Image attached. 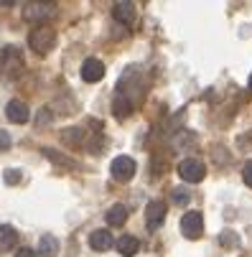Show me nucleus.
<instances>
[{
    "instance_id": "nucleus-1",
    "label": "nucleus",
    "mask_w": 252,
    "mask_h": 257,
    "mask_svg": "<svg viewBox=\"0 0 252 257\" xmlns=\"http://www.w3.org/2000/svg\"><path fill=\"white\" fill-rule=\"evenodd\" d=\"M28 46L36 51V54H49L54 46H56V31L46 23V26H36L31 33H28Z\"/></svg>"
},
{
    "instance_id": "nucleus-2",
    "label": "nucleus",
    "mask_w": 252,
    "mask_h": 257,
    "mask_svg": "<svg viewBox=\"0 0 252 257\" xmlns=\"http://www.w3.org/2000/svg\"><path fill=\"white\" fill-rule=\"evenodd\" d=\"M26 21H36L39 26H46V21L56 18V3H28L23 8Z\"/></svg>"
},
{
    "instance_id": "nucleus-3",
    "label": "nucleus",
    "mask_w": 252,
    "mask_h": 257,
    "mask_svg": "<svg viewBox=\"0 0 252 257\" xmlns=\"http://www.w3.org/2000/svg\"><path fill=\"white\" fill-rule=\"evenodd\" d=\"M135 171H138V166H135V161H133L130 156H117V158L110 163V173H112V178L120 181V183H128V181L135 176Z\"/></svg>"
},
{
    "instance_id": "nucleus-4",
    "label": "nucleus",
    "mask_w": 252,
    "mask_h": 257,
    "mask_svg": "<svg viewBox=\"0 0 252 257\" xmlns=\"http://www.w3.org/2000/svg\"><path fill=\"white\" fill-rule=\"evenodd\" d=\"M181 232L186 239H199L204 234V216L201 211H186L181 216Z\"/></svg>"
},
{
    "instance_id": "nucleus-5",
    "label": "nucleus",
    "mask_w": 252,
    "mask_h": 257,
    "mask_svg": "<svg viewBox=\"0 0 252 257\" xmlns=\"http://www.w3.org/2000/svg\"><path fill=\"white\" fill-rule=\"evenodd\" d=\"M178 176H181L184 181H189V183H199V181H204L206 168H204L201 161H196V158H186V161L178 163Z\"/></svg>"
},
{
    "instance_id": "nucleus-6",
    "label": "nucleus",
    "mask_w": 252,
    "mask_h": 257,
    "mask_svg": "<svg viewBox=\"0 0 252 257\" xmlns=\"http://www.w3.org/2000/svg\"><path fill=\"white\" fill-rule=\"evenodd\" d=\"M163 222H166V204L156 199L146 206V224L151 232H156L158 227H163Z\"/></svg>"
},
{
    "instance_id": "nucleus-7",
    "label": "nucleus",
    "mask_w": 252,
    "mask_h": 257,
    "mask_svg": "<svg viewBox=\"0 0 252 257\" xmlns=\"http://www.w3.org/2000/svg\"><path fill=\"white\" fill-rule=\"evenodd\" d=\"M6 115H8V120H11V122H16V125H23V122H28V117H31L28 104H26V102H21V99H11V102H8Z\"/></svg>"
},
{
    "instance_id": "nucleus-8",
    "label": "nucleus",
    "mask_w": 252,
    "mask_h": 257,
    "mask_svg": "<svg viewBox=\"0 0 252 257\" xmlns=\"http://www.w3.org/2000/svg\"><path fill=\"white\" fill-rule=\"evenodd\" d=\"M102 77H104V64H102L99 59H87V61L82 64V79H84V82L94 84V82H99Z\"/></svg>"
},
{
    "instance_id": "nucleus-9",
    "label": "nucleus",
    "mask_w": 252,
    "mask_h": 257,
    "mask_svg": "<svg viewBox=\"0 0 252 257\" xmlns=\"http://www.w3.org/2000/svg\"><path fill=\"white\" fill-rule=\"evenodd\" d=\"M112 18L122 26H130L135 21V3H130V0H125V3H115L112 6Z\"/></svg>"
},
{
    "instance_id": "nucleus-10",
    "label": "nucleus",
    "mask_w": 252,
    "mask_h": 257,
    "mask_svg": "<svg viewBox=\"0 0 252 257\" xmlns=\"http://www.w3.org/2000/svg\"><path fill=\"white\" fill-rule=\"evenodd\" d=\"M112 244H115V239H112V234L107 229H97V232L89 234V247L97 249V252H107Z\"/></svg>"
},
{
    "instance_id": "nucleus-11",
    "label": "nucleus",
    "mask_w": 252,
    "mask_h": 257,
    "mask_svg": "<svg viewBox=\"0 0 252 257\" xmlns=\"http://www.w3.org/2000/svg\"><path fill=\"white\" fill-rule=\"evenodd\" d=\"M36 254H41V257H56V254H59V239H56L54 234H41Z\"/></svg>"
},
{
    "instance_id": "nucleus-12",
    "label": "nucleus",
    "mask_w": 252,
    "mask_h": 257,
    "mask_svg": "<svg viewBox=\"0 0 252 257\" xmlns=\"http://www.w3.org/2000/svg\"><path fill=\"white\" fill-rule=\"evenodd\" d=\"M117 249H120L122 257H135L140 252V239L138 237H130V234H122L117 239Z\"/></svg>"
},
{
    "instance_id": "nucleus-13",
    "label": "nucleus",
    "mask_w": 252,
    "mask_h": 257,
    "mask_svg": "<svg viewBox=\"0 0 252 257\" xmlns=\"http://www.w3.org/2000/svg\"><path fill=\"white\" fill-rule=\"evenodd\" d=\"M16 244H18V232L11 224H3L0 227V249L11 252V249H16Z\"/></svg>"
},
{
    "instance_id": "nucleus-14",
    "label": "nucleus",
    "mask_w": 252,
    "mask_h": 257,
    "mask_svg": "<svg viewBox=\"0 0 252 257\" xmlns=\"http://www.w3.org/2000/svg\"><path fill=\"white\" fill-rule=\"evenodd\" d=\"M125 222H128V209L122 204L110 206V211H107V224L110 227H122Z\"/></svg>"
},
{
    "instance_id": "nucleus-15",
    "label": "nucleus",
    "mask_w": 252,
    "mask_h": 257,
    "mask_svg": "<svg viewBox=\"0 0 252 257\" xmlns=\"http://www.w3.org/2000/svg\"><path fill=\"white\" fill-rule=\"evenodd\" d=\"M3 61H6V66L13 69V71H18V69L23 66V56H21V51H18L16 46H6V49H3Z\"/></svg>"
},
{
    "instance_id": "nucleus-16",
    "label": "nucleus",
    "mask_w": 252,
    "mask_h": 257,
    "mask_svg": "<svg viewBox=\"0 0 252 257\" xmlns=\"http://www.w3.org/2000/svg\"><path fill=\"white\" fill-rule=\"evenodd\" d=\"M133 107H135V104H133L125 94H117V97H115V102H112V112H115V117H120V120H122V117H128V115L133 112Z\"/></svg>"
},
{
    "instance_id": "nucleus-17",
    "label": "nucleus",
    "mask_w": 252,
    "mask_h": 257,
    "mask_svg": "<svg viewBox=\"0 0 252 257\" xmlns=\"http://www.w3.org/2000/svg\"><path fill=\"white\" fill-rule=\"evenodd\" d=\"M61 140H64L66 145H82L84 130H82V127H66V130H61Z\"/></svg>"
},
{
    "instance_id": "nucleus-18",
    "label": "nucleus",
    "mask_w": 252,
    "mask_h": 257,
    "mask_svg": "<svg viewBox=\"0 0 252 257\" xmlns=\"http://www.w3.org/2000/svg\"><path fill=\"white\" fill-rule=\"evenodd\" d=\"M44 156L46 158H51L56 166H66V168H77V163L74 161H71V158H66V156H56L54 153V148H44Z\"/></svg>"
},
{
    "instance_id": "nucleus-19",
    "label": "nucleus",
    "mask_w": 252,
    "mask_h": 257,
    "mask_svg": "<svg viewBox=\"0 0 252 257\" xmlns=\"http://www.w3.org/2000/svg\"><path fill=\"white\" fill-rule=\"evenodd\" d=\"M191 201V194L186 191V189H173V204H178V206H186Z\"/></svg>"
},
{
    "instance_id": "nucleus-20",
    "label": "nucleus",
    "mask_w": 252,
    "mask_h": 257,
    "mask_svg": "<svg viewBox=\"0 0 252 257\" xmlns=\"http://www.w3.org/2000/svg\"><path fill=\"white\" fill-rule=\"evenodd\" d=\"M3 178H6V183H18V181H21V171H18V168H8V171L3 173Z\"/></svg>"
},
{
    "instance_id": "nucleus-21",
    "label": "nucleus",
    "mask_w": 252,
    "mask_h": 257,
    "mask_svg": "<svg viewBox=\"0 0 252 257\" xmlns=\"http://www.w3.org/2000/svg\"><path fill=\"white\" fill-rule=\"evenodd\" d=\"M242 178H244L247 186H252V161L244 163V168H242Z\"/></svg>"
},
{
    "instance_id": "nucleus-22",
    "label": "nucleus",
    "mask_w": 252,
    "mask_h": 257,
    "mask_svg": "<svg viewBox=\"0 0 252 257\" xmlns=\"http://www.w3.org/2000/svg\"><path fill=\"white\" fill-rule=\"evenodd\" d=\"M11 148V135L6 130H0V151H8Z\"/></svg>"
},
{
    "instance_id": "nucleus-23",
    "label": "nucleus",
    "mask_w": 252,
    "mask_h": 257,
    "mask_svg": "<svg viewBox=\"0 0 252 257\" xmlns=\"http://www.w3.org/2000/svg\"><path fill=\"white\" fill-rule=\"evenodd\" d=\"M16 257H39V254H36V249H31V247H21L16 252Z\"/></svg>"
},
{
    "instance_id": "nucleus-24",
    "label": "nucleus",
    "mask_w": 252,
    "mask_h": 257,
    "mask_svg": "<svg viewBox=\"0 0 252 257\" xmlns=\"http://www.w3.org/2000/svg\"><path fill=\"white\" fill-rule=\"evenodd\" d=\"M249 89H252V74H249Z\"/></svg>"
}]
</instances>
